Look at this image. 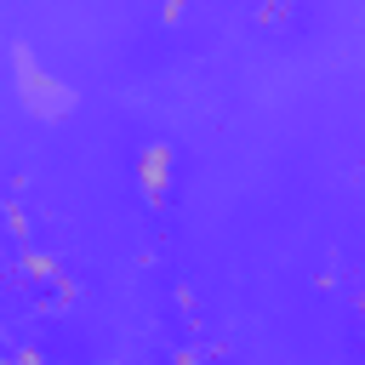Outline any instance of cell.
<instances>
[{
    "instance_id": "1",
    "label": "cell",
    "mask_w": 365,
    "mask_h": 365,
    "mask_svg": "<svg viewBox=\"0 0 365 365\" xmlns=\"http://www.w3.org/2000/svg\"><path fill=\"white\" fill-rule=\"evenodd\" d=\"M17 74H23V103H29L34 114H68V108H74V91H68L63 80L40 74L34 57H29V46H17Z\"/></svg>"
}]
</instances>
